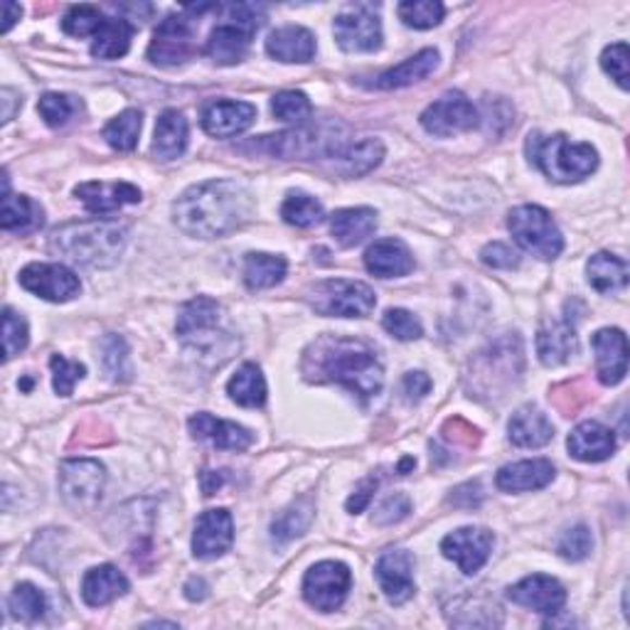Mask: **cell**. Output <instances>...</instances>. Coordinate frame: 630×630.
Instances as JSON below:
<instances>
[{"label":"cell","mask_w":630,"mask_h":630,"mask_svg":"<svg viewBox=\"0 0 630 630\" xmlns=\"http://www.w3.org/2000/svg\"><path fill=\"white\" fill-rule=\"evenodd\" d=\"M353 584V573L343 561H321L306 571L304 596L321 614H333L343 606Z\"/></svg>","instance_id":"8fae6325"},{"label":"cell","mask_w":630,"mask_h":630,"mask_svg":"<svg viewBox=\"0 0 630 630\" xmlns=\"http://www.w3.org/2000/svg\"><path fill=\"white\" fill-rule=\"evenodd\" d=\"M402 384H404V394H407L409 402L424 399L427 394L431 392V380H429V374H424V372H409Z\"/></svg>","instance_id":"91938a15"},{"label":"cell","mask_w":630,"mask_h":630,"mask_svg":"<svg viewBox=\"0 0 630 630\" xmlns=\"http://www.w3.org/2000/svg\"><path fill=\"white\" fill-rule=\"evenodd\" d=\"M591 547H594V540H591L589 528H584V524H577V528H571L561 534L557 542V554L569 561H581L589 557Z\"/></svg>","instance_id":"f5cc1de1"},{"label":"cell","mask_w":630,"mask_h":630,"mask_svg":"<svg viewBox=\"0 0 630 630\" xmlns=\"http://www.w3.org/2000/svg\"><path fill=\"white\" fill-rule=\"evenodd\" d=\"M227 17L220 23L207 37L205 52L214 64H222V67H230V64H237L247 54L254 33L259 30L261 25V8L254 5H224L222 8Z\"/></svg>","instance_id":"5b68a950"},{"label":"cell","mask_w":630,"mask_h":630,"mask_svg":"<svg viewBox=\"0 0 630 630\" xmlns=\"http://www.w3.org/2000/svg\"><path fill=\"white\" fill-rule=\"evenodd\" d=\"M481 124V114L460 91H448L444 97L436 99L431 107L421 114V126H424L431 136L448 138L464 131H473Z\"/></svg>","instance_id":"7c38bea8"},{"label":"cell","mask_w":630,"mask_h":630,"mask_svg":"<svg viewBox=\"0 0 630 630\" xmlns=\"http://www.w3.org/2000/svg\"><path fill=\"white\" fill-rule=\"evenodd\" d=\"M384 158V146L380 140L374 138H365L360 144H353V146H343L337 153L331 158L333 168L341 175L345 177H360L367 175L374 168L380 165V161Z\"/></svg>","instance_id":"836d02e7"},{"label":"cell","mask_w":630,"mask_h":630,"mask_svg":"<svg viewBox=\"0 0 630 630\" xmlns=\"http://www.w3.org/2000/svg\"><path fill=\"white\" fill-rule=\"evenodd\" d=\"M271 111H274L279 121L304 126L310 114H313V107H310V99L304 91H281L271 99Z\"/></svg>","instance_id":"7dc6e473"},{"label":"cell","mask_w":630,"mask_h":630,"mask_svg":"<svg viewBox=\"0 0 630 630\" xmlns=\"http://www.w3.org/2000/svg\"><path fill=\"white\" fill-rule=\"evenodd\" d=\"M128 591V579L121 573L114 564H101L94 567L82 579V598L91 608L107 606L111 601L124 596Z\"/></svg>","instance_id":"83f0119b"},{"label":"cell","mask_w":630,"mask_h":630,"mask_svg":"<svg viewBox=\"0 0 630 630\" xmlns=\"http://www.w3.org/2000/svg\"><path fill=\"white\" fill-rule=\"evenodd\" d=\"M175 224L190 237L214 239L237 232L251 218V195L234 181H207L187 187L175 202Z\"/></svg>","instance_id":"7a4b0ae2"},{"label":"cell","mask_w":630,"mask_h":630,"mask_svg":"<svg viewBox=\"0 0 630 630\" xmlns=\"http://www.w3.org/2000/svg\"><path fill=\"white\" fill-rule=\"evenodd\" d=\"M131 40H134V25L124 17H107L94 35L91 54L99 60H119L128 52Z\"/></svg>","instance_id":"74e56055"},{"label":"cell","mask_w":630,"mask_h":630,"mask_svg":"<svg viewBox=\"0 0 630 630\" xmlns=\"http://www.w3.org/2000/svg\"><path fill=\"white\" fill-rule=\"evenodd\" d=\"M126 247V230L116 222H72L54 230L50 249L72 264L89 269L114 267Z\"/></svg>","instance_id":"3957f363"},{"label":"cell","mask_w":630,"mask_h":630,"mask_svg":"<svg viewBox=\"0 0 630 630\" xmlns=\"http://www.w3.org/2000/svg\"><path fill=\"white\" fill-rule=\"evenodd\" d=\"M50 367H52L54 392H58L60 397H72L74 384H77L84 378V374H87V370H84V365L64 360L62 355H52Z\"/></svg>","instance_id":"db71d44e"},{"label":"cell","mask_w":630,"mask_h":630,"mask_svg":"<svg viewBox=\"0 0 630 630\" xmlns=\"http://www.w3.org/2000/svg\"><path fill=\"white\" fill-rule=\"evenodd\" d=\"M365 269L378 279H399L413 271V257L402 239H380L365 251Z\"/></svg>","instance_id":"603a6c76"},{"label":"cell","mask_w":630,"mask_h":630,"mask_svg":"<svg viewBox=\"0 0 630 630\" xmlns=\"http://www.w3.org/2000/svg\"><path fill=\"white\" fill-rule=\"evenodd\" d=\"M234 542V522L227 510H207L195 522L193 554L197 559H218Z\"/></svg>","instance_id":"ac0fdd59"},{"label":"cell","mask_w":630,"mask_h":630,"mask_svg":"<svg viewBox=\"0 0 630 630\" xmlns=\"http://www.w3.org/2000/svg\"><path fill=\"white\" fill-rule=\"evenodd\" d=\"M528 158L554 183H579L596 171L598 153L589 144H571L567 136H528Z\"/></svg>","instance_id":"277c9868"},{"label":"cell","mask_w":630,"mask_h":630,"mask_svg":"<svg viewBox=\"0 0 630 630\" xmlns=\"http://www.w3.org/2000/svg\"><path fill=\"white\" fill-rule=\"evenodd\" d=\"M579 337L569 321H547L538 333V355L542 365L557 367L577 355Z\"/></svg>","instance_id":"f546056e"},{"label":"cell","mask_w":630,"mask_h":630,"mask_svg":"<svg viewBox=\"0 0 630 630\" xmlns=\"http://www.w3.org/2000/svg\"><path fill=\"white\" fill-rule=\"evenodd\" d=\"M601 67L608 74L610 79H614L620 89H628L630 87V74H628V45L626 42H616L610 45L601 54Z\"/></svg>","instance_id":"11a10c76"},{"label":"cell","mask_w":630,"mask_h":630,"mask_svg":"<svg viewBox=\"0 0 630 630\" xmlns=\"http://www.w3.org/2000/svg\"><path fill=\"white\" fill-rule=\"evenodd\" d=\"M8 606H11V614L15 618L33 623V620L45 616L47 598H45L42 591L33 584H17L11 598H8Z\"/></svg>","instance_id":"bcb514c9"},{"label":"cell","mask_w":630,"mask_h":630,"mask_svg":"<svg viewBox=\"0 0 630 630\" xmlns=\"http://www.w3.org/2000/svg\"><path fill=\"white\" fill-rule=\"evenodd\" d=\"M0 224H3L5 232L30 234V232L40 230L45 224V210L40 207V202L33 200V197L11 195V190L5 187Z\"/></svg>","instance_id":"d6a6232c"},{"label":"cell","mask_w":630,"mask_h":630,"mask_svg":"<svg viewBox=\"0 0 630 630\" xmlns=\"http://www.w3.org/2000/svg\"><path fill=\"white\" fill-rule=\"evenodd\" d=\"M187 148V119L175 109H165L156 121L153 153L161 161H175Z\"/></svg>","instance_id":"e575fe53"},{"label":"cell","mask_w":630,"mask_h":630,"mask_svg":"<svg viewBox=\"0 0 630 630\" xmlns=\"http://www.w3.org/2000/svg\"><path fill=\"white\" fill-rule=\"evenodd\" d=\"M345 146L343 138L335 136L333 128L325 126H300L284 131L276 136H261L251 140V148L259 153L281 158V161H296V158H331Z\"/></svg>","instance_id":"8992f818"},{"label":"cell","mask_w":630,"mask_h":630,"mask_svg":"<svg viewBox=\"0 0 630 630\" xmlns=\"http://www.w3.org/2000/svg\"><path fill=\"white\" fill-rule=\"evenodd\" d=\"M554 466L544 458H532V460H520V464H510L497 470L495 483L505 493H528V491H540V487H547L554 481Z\"/></svg>","instance_id":"484cf974"},{"label":"cell","mask_w":630,"mask_h":630,"mask_svg":"<svg viewBox=\"0 0 630 630\" xmlns=\"http://www.w3.org/2000/svg\"><path fill=\"white\" fill-rule=\"evenodd\" d=\"M567 448L577 460H584V464H601V460L614 456L616 436L614 431L598 424V421H584V424H579L569 434Z\"/></svg>","instance_id":"d4e9b609"},{"label":"cell","mask_w":630,"mask_h":630,"mask_svg":"<svg viewBox=\"0 0 630 630\" xmlns=\"http://www.w3.org/2000/svg\"><path fill=\"white\" fill-rule=\"evenodd\" d=\"M21 286L33 296L50 300V304H67L79 296L82 284L72 269L62 264H30L21 271Z\"/></svg>","instance_id":"9a60e30c"},{"label":"cell","mask_w":630,"mask_h":630,"mask_svg":"<svg viewBox=\"0 0 630 630\" xmlns=\"http://www.w3.org/2000/svg\"><path fill=\"white\" fill-rule=\"evenodd\" d=\"M481 487H478V483H468V485H460L454 491V495H450V503H454L456 507H464V510H470V507H478L481 505Z\"/></svg>","instance_id":"94428289"},{"label":"cell","mask_w":630,"mask_h":630,"mask_svg":"<svg viewBox=\"0 0 630 630\" xmlns=\"http://www.w3.org/2000/svg\"><path fill=\"white\" fill-rule=\"evenodd\" d=\"M404 25L413 27V30H431L441 21H444L446 8L438 0H407L397 8Z\"/></svg>","instance_id":"ee69618b"},{"label":"cell","mask_w":630,"mask_h":630,"mask_svg":"<svg viewBox=\"0 0 630 630\" xmlns=\"http://www.w3.org/2000/svg\"><path fill=\"white\" fill-rule=\"evenodd\" d=\"M227 394L232 402H237L239 407H264L267 402V380L257 365H242L237 372L232 374V380L227 382Z\"/></svg>","instance_id":"ab89813d"},{"label":"cell","mask_w":630,"mask_h":630,"mask_svg":"<svg viewBox=\"0 0 630 630\" xmlns=\"http://www.w3.org/2000/svg\"><path fill=\"white\" fill-rule=\"evenodd\" d=\"M333 33L345 52H374L382 45V23L370 5H353L337 15Z\"/></svg>","instance_id":"5bb4252c"},{"label":"cell","mask_w":630,"mask_h":630,"mask_svg":"<svg viewBox=\"0 0 630 630\" xmlns=\"http://www.w3.org/2000/svg\"><path fill=\"white\" fill-rule=\"evenodd\" d=\"M267 52L286 64H306L316 58V37L300 25H286L267 37Z\"/></svg>","instance_id":"4316f807"},{"label":"cell","mask_w":630,"mask_h":630,"mask_svg":"<svg viewBox=\"0 0 630 630\" xmlns=\"http://www.w3.org/2000/svg\"><path fill=\"white\" fill-rule=\"evenodd\" d=\"M310 520H313V503L300 501L276 517L274 524H271V538L279 544H286L300 538L308 530Z\"/></svg>","instance_id":"b9f144b4"},{"label":"cell","mask_w":630,"mask_h":630,"mask_svg":"<svg viewBox=\"0 0 630 630\" xmlns=\"http://www.w3.org/2000/svg\"><path fill=\"white\" fill-rule=\"evenodd\" d=\"M3 13H5V15H3V27H0V30L8 33V30H11V27L15 25V21H21L23 8L11 3V0H5V3H3Z\"/></svg>","instance_id":"be15d7a7"},{"label":"cell","mask_w":630,"mask_h":630,"mask_svg":"<svg viewBox=\"0 0 630 630\" xmlns=\"http://www.w3.org/2000/svg\"><path fill=\"white\" fill-rule=\"evenodd\" d=\"M101 360L107 367L109 378L114 382H128L131 380V360H128V347L124 343V337L109 335L107 341L101 343Z\"/></svg>","instance_id":"c3c4849f"},{"label":"cell","mask_w":630,"mask_h":630,"mask_svg":"<svg viewBox=\"0 0 630 630\" xmlns=\"http://www.w3.org/2000/svg\"><path fill=\"white\" fill-rule=\"evenodd\" d=\"M378 230V212L370 207H347L331 218V232L341 247H357Z\"/></svg>","instance_id":"4dcf8cb0"},{"label":"cell","mask_w":630,"mask_h":630,"mask_svg":"<svg viewBox=\"0 0 630 630\" xmlns=\"http://www.w3.org/2000/svg\"><path fill=\"white\" fill-rule=\"evenodd\" d=\"M281 218L294 227H313L323 220V205L306 193H291L281 205Z\"/></svg>","instance_id":"7bdbcfd3"},{"label":"cell","mask_w":630,"mask_h":630,"mask_svg":"<svg viewBox=\"0 0 630 630\" xmlns=\"http://www.w3.org/2000/svg\"><path fill=\"white\" fill-rule=\"evenodd\" d=\"M495 538L491 530L483 528H460L450 532L448 538L441 542V552L444 557L456 564L464 573H475L485 567V561L491 559Z\"/></svg>","instance_id":"2e32d148"},{"label":"cell","mask_w":630,"mask_h":630,"mask_svg":"<svg viewBox=\"0 0 630 630\" xmlns=\"http://www.w3.org/2000/svg\"><path fill=\"white\" fill-rule=\"evenodd\" d=\"M409 512H411V501H409V497L407 495H392L380 505L378 515H374V522H378V524H394V522L404 520V517H407Z\"/></svg>","instance_id":"9f6ffc18"},{"label":"cell","mask_w":630,"mask_h":630,"mask_svg":"<svg viewBox=\"0 0 630 630\" xmlns=\"http://www.w3.org/2000/svg\"><path fill=\"white\" fill-rule=\"evenodd\" d=\"M74 195L91 214H109L124 205L140 202V190L131 183H84L74 187Z\"/></svg>","instance_id":"cb8c5ba5"},{"label":"cell","mask_w":630,"mask_h":630,"mask_svg":"<svg viewBox=\"0 0 630 630\" xmlns=\"http://www.w3.org/2000/svg\"><path fill=\"white\" fill-rule=\"evenodd\" d=\"M200 481H202V493L205 495H214L222 487V473H214V470H205Z\"/></svg>","instance_id":"e7e4bbea"},{"label":"cell","mask_w":630,"mask_h":630,"mask_svg":"<svg viewBox=\"0 0 630 630\" xmlns=\"http://www.w3.org/2000/svg\"><path fill=\"white\" fill-rule=\"evenodd\" d=\"M515 341L517 337H512V341H505V343H497L491 347V350L481 353V357L475 360L473 374H470V378H473V382L483 392L491 394L501 380H507V382L512 380V374L517 372L515 362H520V355H522L520 345H515V350H512Z\"/></svg>","instance_id":"7402d4cb"},{"label":"cell","mask_w":630,"mask_h":630,"mask_svg":"<svg viewBox=\"0 0 630 630\" xmlns=\"http://www.w3.org/2000/svg\"><path fill=\"white\" fill-rule=\"evenodd\" d=\"M195 17L168 15L165 21L156 27L153 40L148 45V60L158 67H177L195 54Z\"/></svg>","instance_id":"30bf717a"},{"label":"cell","mask_w":630,"mask_h":630,"mask_svg":"<svg viewBox=\"0 0 630 630\" xmlns=\"http://www.w3.org/2000/svg\"><path fill=\"white\" fill-rule=\"evenodd\" d=\"M586 274L591 288H596L598 294L604 296L620 294V291L628 286V264L620 257H616V254H594L586 264Z\"/></svg>","instance_id":"d590c367"},{"label":"cell","mask_w":630,"mask_h":630,"mask_svg":"<svg viewBox=\"0 0 630 630\" xmlns=\"http://www.w3.org/2000/svg\"><path fill=\"white\" fill-rule=\"evenodd\" d=\"M140 126H144V116H140V111L126 109L103 126V138H107V144L114 150L128 153V150H134L138 144Z\"/></svg>","instance_id":"60d3db41"},{"label":"cell","mask_w":630,"mask_h":630,"mask_svg":"<svg viewBox=\"0 0 630 630\" xmlns=\"http://www.w3.org/2000/svg\"><path fill=\"white\" fill-rule=\"evenodd\" d=\"M481 259H483V264L493 269H515L517 264H520V257H517V254L503 242L487 244V247L481 251Z\"/></svg>","instance_id":"6f0895ef"},{"label":"cell","mask_w":630,"mask_h":630,"mask_svg":"<svg viewBox=\"0 0 630 630\" xmlns=\"http://www.w3.org/2000/svg\"><path fill=\"white\" fill-rule=\"evenodd\" d=\"M107 470L99 460L74 458L60 466V491L74 510H91L101 501Z\"/></svg>","instance_id":"9c48e42d"},{"label":"cell","mask_w":630,"mask_h":630,"mask_svg":"<svg viewBox=\"0 0 630 630\" xmlns=\"http://www.w3.org/2000/svg\"><path fill=\"white\" fill-rule=\"evenodd\" d=\"M286 259L274 254H247L244 259V284L251 291H267L286 279Z\"/></svg>","instance_id":"f35d334b"},{"label":"cell","mask_w":630,"mask_h":630,"mask_svg":"<svg viewBox=\"0 0 630 630\" xmlns=\"http://www.w3.org/2000/svg\"><path fill=\"white\" fill-rule=\"evenodd\" d=\"M413 557L404 549H387L378 559V573L382 594L387 596L390 604L402 606L413 596Z\"/></svg>","instance_id":"d6986e66"},{"label":"cell","mask_w":630,"mask_h":630,"mask_svg":"<svg viewBox=\"0 0 630 630\" xmlns=\"http://www.w3.org/2000/svg\"><path fill=\"white\" fill-rule=\"evenodd\" d=\"M300 370L308 382L343 384L362 399L378 397L384 384L378 353L360 337L321 335L308 345Z\"/></svg>","instance_id":"6da1fadb"},{"label":"cell","mask_w":630,"mask_h":630,"mask_svg":"<svg viewBox=\"0 0 630 630\" xmlns=\"http://www.w3.org/2000/svg\"><path fill=\"white\" fill-rule=\"evenodd\" d=\"M596 353V374L606 387H616L628 374V341L618 328H604L591 337Z\"/></svg>","instance_id":"ffe728a7"},{"label":"cell","mask_w":630,"mask_h":630,"mask_svg":"<svg viewBox=\"0 0 630 630\" xmlns=\"http://www.w3.org/2000/svg\"><path fill=\"white\" fill-rule=\"evenodd\" d=\"M444 438L450 441V444H464V446H475L481 434L478 431L466 424L464 419H448L446 427H444Z\"/></svg>","instance_id":"680465c9"},{"label":"cell","mask_w":630,"mask_h":630,"mask_svg":"<svg viewBox=\"0 0 630 630\" xmlns=\"http://www.w3.org/2000/svg\"><path fill=\"white\" fill-rule=\"evenodd\" d=\"M190 434L200 441H210L212 446L222 450H244L251 446V434L232 421L214 419L210 413H195L190 419Z\"/></svg>","instance_id":"f1b7e54d"},{"label":"cell","mask_w":630,"mask_h":630,"mask_svg":"<svg viewBox=\"0 0 630 630\" xmlns=\"http://www.w3.org/2000/svg\"><path fill=\"white\" fill-rule=\"evenodd\" d=\"M185 596L190 598V601H202L207 596V584H205V579H197L193 577L190 581L185 584Z\"/></svg>","instance_id":"03108f58"},{"label":"cell","mask_w":630,"mask_h":630,"mask_svg":"<svg viewBox=\"0 0 630 630\" xmlns=\"http://www.w3.org/2000/svg\"><path fill=\"white\" fill-rule=\"evenodd\" d=\"M27 341H30V333H27V323L23 316H17L13 308L3 310V357L5 360H13L15 355H21Z\"/></svg>","instance_id":"816d5d0a"},{"label":"cell","mask_w":630,"mask_h":630,"mask_svg":"<svg viewBox=\"0 0 630 630\" xmlns=\"http://www.w3.org/2000/svg\"><path fill=\"white\" fill-rule=\"evenodd\" d=\"M308 304L325 318H365L378 306V296L362 281L333 279L310 288Z\"/></svg>","instance_id":"52a82bcc"},{"label":"cell","mask_w":630,"mask_h":630,"mask_svg":"<svg viewBox=\"0 0 630 630\" xmlns=\"http://www.w3.org/2000/svg\"><path fill=\"white\" fill-rule=\"evenodd\" d=\"M37 111H40L47 126L62 128L79 114L82 101L77 97H70V94H45L40 103H37Z\"/></svg>","instance_id":"f6af8a7d"},{"label":"cell","mask_w":630,"mask_h":630,"mask_svg":"<svg viewBox=\"0 0 630 630\" xmlns=\"http://www.w3.org/2000/svg\"><path fill=\"white\" fill-rule=\"evenodd\" d=\"M254 119H257V109L249 101L220 99L202 109V128L214 138L239 136L254 124Z\"/></svg>","instance_id":"44dd1931"},{"label":"cell","mask_w":630,"mask_h":630,"mask_svg":"<svg viewBox=\"0 0 630 630\" xmlns=\"http://www.w3.org/2000/svg\"><path fill=\"white\" fill-rule=\"evenodd\" d=\"M436 67H438V52L436 50H421V52L413 54V58L397 64V67H392L384 74H380L378 89L409 87V84H417L421 79H427Z\"/></svg>","instance_id":"8d00e7d4"},{"label":"cell","mask_w":630,"mask_h":630,"mask_svg":"<svg viewBox=\"0 0 630 630\" xmlns=\"http://www.w3.org/2000/svg\"><path fill=\"white\" fill-rule=\"evenodd\" d=\"M507 598L517 606L538 610L542 616H554L567 604V591H564L557 579L544 577V573H532V577L522 579L520 584L507 591Z\"/></svg>","instance_id":"e0dca14e"},{"label":"cell","mask_w":630,"mask_h":630,"mask_svg":"<svg viewBox=\"0 0 630 630\" xmlns=\"http://www.w3.org/2000/svg\"><path fill=\"white\" fill-rule=\"evenodd\" d=\"M382 328L387 331L392 337H397L402 343H409V341H419L421 335H424V328H421L419 318L409 313V310L404 308H390L387 313L382 318Z\"/></svg>","instance_id":"f907efd6"},{"label":"cell","mask_w":630,"mask_h":630,"mask_svg":"<svg viewBox=\"0 0 630 630\" xmlns=\"http://www.w3.org/2000/svg\"><path fill=\"white\" fill-rule=\"evenodd\" d=\"M378 491V478H367V481L360 483V487H357V493L347 501V510L350 512H362L367 503L372 501V493Z\"/></svg>","instance_id":"6125c7cd"},{"label":"cell","mask_w":630,"mask_h":630,"mask_svg":"<svg viewBox=\"0 0 630 630\" xmlns=\"http://www.w3.org/2000/svg\"><path fill=\"white\" fill-rule=\"evenodd\" d=\"M220 321H222V306L218 300L207 298V296H197L181 308L177 313V335L183 337L187 345L200 347V350H207L218 343V333H220Z\"/></svg>","instance_id":"4fadbf2b"},{"label":"cell","mask_w":630,"mask_h":630,"mask_svg":"<svg viewBox=\"0 0 630 630\" xmlns=\"http://www.w3.org/2000/svg\"><path fill=\"white\" fill-rule=\"evenodd\" d=\"M507 227H510L515 242L538 259L552 261L564 249V237L552 214L538 205L515 207L507 218Z\"/></svg>","instance_id":"ba28073f"},{"label":"cell","mask_w":630,"mask_h":630,"mask_svg":"<svg viewBox=\"0 0 630 630\" xmlns=\"http://www.w3.org/2000/svg\"><path fill=\"white\" fill-rule=\"evenodd\" d=\"M413 466H417V460H413V458H404L402 464H399V473H402V475H407V470L413 468Z\"/></svg>","instance_id":"003e7915"},{"label":"cell","mask_w":630,"mask_h":630,"mask_svg":"<svg viewBox=\"0 0 630 630\" xmlns=\"http://www.w3.org/2000/svg\"><path fill=\"white\" fill-rule=\"evenodd\" d=\"M103 17L99 13V8L94 5H74L67 11V15L62 17V30L72 35V37H87V35H97L99 27L103 25Z\"/></svg>","instance_id":"681fc988"},{"label":"cell","mask_w":630,"mask_h":630,"mask_svg":"<svg viewBox=\"0 0 630 630\" xmlns=\"http://www.w3.org/2000/svg\"><path fill=\"white\" fill-rule=\"evenodd\" d=\"M510 441L520 448H542L554 438L552 421L544 417L538 407H522L512 413L510 424Z\"/></svg>","instance_id":"1f68e13d"}]
</instances>
